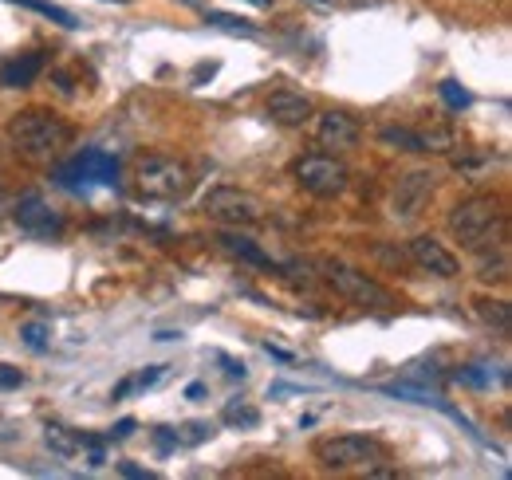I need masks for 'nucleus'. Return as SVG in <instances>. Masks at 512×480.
Masks as SVG:
<instances>
[{"label": "nucleus", "instance_id": "obj_1", "mask_svg": "<svg viewBox=\"0 0 512 480\" xmlns=\"http://www.w3.org/2000/svg\"><path fill=\"white\" fill-rule=\"evenodd\" d=\"M8 138H12V146H16L24 158H32V162H52L64 146H71V126H67L64 119H56L52 111L32 107V111H20L16 119L8 122Z\"/></svg>", "mask_w": 512, "mask_h": 480}, {"label": "nucleus", "instance_id": "obj_2", "mask_svg": "<svg viewBox=\"0 0 512 480\" xmlns=\"http://www.w3.org/2000/svg\"><path fill=\"white\" fill-rule=\"evenodd\" d=\"M316 457H320L323 469L331 473H371V477H386V461H390V449L375 437H363V433H343V437H327L316 445Z\"/></svg>", "mask_w": 512, "mask_h": 480}, {"label": "nucleus", "instance_id": "obj_3", "mask_svg": "<svg viewBox=\"0 0 512 480\" xmlns=\"http://www.w3.org/2000/svg\"><path fill=\"white\" fill-rule=\"evenodd\" d=\"M449 233H453V240H461L465 248H473V252L485 248V244L505 240V209H501V201L493 193L465 197L449 213Z\"/></svg>", "mask_w": 512, "mask_h": 480}, {"label": "nucleus", "instance_id": "obj_4", "mask_svg": "<svg viewBox=\"0 0 512 480\" xmlns=\"http://www.w3.org/2000/svg\"><path fill=\"white\" fill-rule=\"evenodd\" d=\"M134 189L146 201H182L193 189V170L178 158H142L134 166Z\"/></svg>", "mask_w": 512, "mask_h": 480}, {"label": "nucleus", "instance_id": "obj_5", "mask_svg": "<svg viewBox=\"0 0 512 480\" xmlns=\"http://www.w3.org/2000/svg\"><path fill=\"white\" fill-rule=\"evenodd\" d=\"M115 181H119V162L99 146L79 150L71 162H64L56 170V185H64L67 193H75V197L91 193L95 185H115Z\"/></svg>", "mask_w": 512, "mask_h": 480}, {"label": "nucleus", "instance_id": "obj_6", "mask_svg": "<svg viewBox=\"0 0 512 480\" xmlns=\"http://www.w3.org/2000/svg\"><path fill=\"white\" fill-rule=\"evenodd\" d=\"M205 217L217 221V225H229V229H249L264 221V201L256 193L245 189H233V185H221V189H209L205 197Z\"/></svg>", "mask_w": 512, "mask_h": 480}, {"label": "nucleus", "instance_id": "obj_7", "mask_svg": "<svg viewBox=\"0 0 512 480\" xmlns=\"http://www.w3.org/2000/svg\"><path fill=\"white\" fill-rule=\"evenodd\" d=\"M323 276H327V284H331L343 300L359 303V307H375V311L394 307V296L386 292L379 280H371V276L359 272V268H347V264H323Z\"/></svg>", "mask_w": 512, "mask_h": 480}, {"label": "nucleus", "instance_id": "obj_8", "mask_svg": "<svg viewBox=\"0 0 512 480\" xmlns=\"http://www.w3.org/2000/svg\"><path fill=\"white\" fill-rule=\"evenodd\" d=\"M292 174H296V185L312 197H339L347 189V178H351L347 166L331 154H304Z\"/></svg>", "mask_w": 512, "mask_h": 480}, {"label": "nucleus", "instance_id": "obj_9", "mask_svg": "<svg viewBox=\"0 0 512 480\" xmlns=\"http://www.w3.org/2000/svg\"><path fill=\"white\" fill-rule=\"evenodd\" d=\"M16 225L28 233V237H40V240H56L64 233V213L60 209H52V201L44 197V193H24L20 201H16Z\"/></svg>", "mask_w": 512, "mask_h": 480}, {"label": "nucleus", "instance_id": "obj_10", "mask_svg": "<svg viewBox=\"0 0 512 480\" xmlns=\"http://www.w3.org/2000/svg\"><path fill=\"white\" fill-rule=\"evenodd\" d=\"M434 170H410V174H402L398 185H394V197H390V209H394V217L398 221H414L426 205H430V197H434Z\"/></svg>", "mask_w": 512, "mask_h": 480}, {"label": "nucleus", "instance_id": "obj_11", "mask_svg": "<svg viewBox=\"0 0 512 480\" xmlns=\"http://www.w3.org/2000/svg\"><path fill=\"white\" fill-rule=\"evenodd\" d=\"M410 256H414V264H418L422 272L442 276V280H453V276L461 272V260H457L438 237H430V233H422V237L410 240Z\"/></svg>", "mask_w": 512, "mask_h": 480}, {"label": "nucleus", "instance_id": "obj_12", "mask_svg": "<svg viewBox=\"0 0 512 480\" xmlns=\"http://www.w3.org/2000/svg\"><path fill=\"white\" fill-rule=\"evenodd\" d=\"M316 138H320V146H327V150H355L359 138H363V130H359V122L351 119V115L327 111V115H320Z\"/></svg>", "mask_w": 512, "mask_h": 480}, {"label": "nucleus", "instance_id": "obj_13", "mask_svg": "<svg viewBox=\"0 0 512 480\" xmlns=\"http://www.w3.org/2000/svg\"><path fill=\"white\" fill-rule=\"evenodd\" d=\"M312 99L300 95V91H272L268 95V119L280 122V126H304L312 119Z\"/></svg>", "mask_w": 512, "mask_h": 480}, {"label": "nucleus", "instance_id": "obj_14", "mask_svg": "<svg viewBox=\"0 0 512 480\" xmlns=\"http://www.w3.org/2000/svg\"><path fill=\"white\" fill-rule=\"evenodd\" d=\"M44 63H48L44 52H24L16 60L0 63V87H32L36 75L44 71Z\"/></svg>", "mask_w": 512, "mask_h": 480}, {"label": "nucleus", "instance_id": "obj_15", "mask_svg": "<svg viewBox=\"0 0 512 480\" xmlns=\"http://www.w3.org/2000/svg\"><path fill=\"white\" fill-rule=\"evenodd\" d=\"M217 244L225 248V252H233L237 260H245V264H256V268H268V272H280V264L256 244L253 237H245V233H237V229H229V233H221Z\"/></svg>", "mask_w": 512, "mask_h": 480}, {"label": "nucleus", "instance_id": "obj_16", "mask_svg": "<svg viewBox=\"0 0 512 480\" xmlns=\"http://www.w3.org/2000/svg\"><path fill=\"white\" fill-rule=\"evenodd\" d=\"M477 276L485 284H505L509 280V244L505 240L477 248Z\"/></svg>", "mask_w": 512, "mask_h": 480}, {"label": "nucleus", "instance_id": "obj_17", "mask_svg": "<svg viewBox=\"0 0 512 480\" xmlns=\"http://www.w3.org/2000/svg\"><path fill=\"white\" fill-rule=\"evenodd\" d=\"M44 441H48V449H52L56 457H75V453H83V433L67 429L60 421H48V425H44Z\"/></svg>", "mask_w": 512, "mask_h": 480}, {"label": "nucleus", "instance_id": "obj_18", "mask_svg": "<svg viewBox=\"0 0 512 480\" xmlns=\"http://www.w3.org/2000/svg\"><path fill=\"white\" fill-rule=\"evenodd\" d=\"M379 138H383L386 146H394V150L426 154V142H422V134H418V130H406V126H383V130H379Z\"/></svg>", "mask_w": 512, "mask_h": 480}, {"label": "nucleus", "instance_id": "obj_19", "mask_svg": "<svg viewBox=\"0 0 512 480\" xmlns=\"http://www.w3.org/2000/svg\"><path fill=\"white\" fill-rule=\"evenodd\" d=\"M477 315H481L489 327H497L501 335L512 331V307L505 300H477Z\"/></svg>", "mask_w": 512, "mask_h": 480}, {"label": "nucleus", "instance_id": "obj_20", "mask_svg": "<svg viewBox=\"0 0 512 480\" xmlns=\"http://www.w3.org/2000/svg\"><path fill=\"white\" fill-rule=\"evenodd\" d=\"M162 370H166V366H150V370H138V374H130V378H123V382L111 390V398H115V402H123V398H130L134 390H146V386H154V382L162 378Z\"/></svg>", "mask_w": 512, "mask_h": 480}, {"label": "nucleus", "instance_id": "obj_21", "mask_svg": "<svg viewBox=\"0 0 512 480\" xmlns=\"http://www.w3.org/2000/svg\"><path fill=\"white\" fill-rule=\"evenodd\" d=\"M221 421H225V425H233V429H256V425H260V410L237 398V402H229V406H225Z\"/></svg>", "mask_w": 512, "mask_h": 480}, {"label": "nucleus", "instance_id": "obj_22", "mask_svg": "<svg viewBox=\"0 0 512 480\" xmlns=\"http://www.w3.org/2000/svg\"><path fill=\"white\" fill-rule=\"evenodd\" d=\"M12 4H24V8H32V12H40V16H48V20H56L60 28H79V20L60 8V4H52V0H12Z\"/></svg>", "mask_w": 512, "mask_h": 480}, {"label": "nucleus", "instance_id": "obj_23", "mask_svg": "<svg viewBox=\"0 0 512 480\" xmlns=\"http://www.w3.org/2000/svg\"><path fill=\"white\" fill-rule=\"evenodd\" d=\"M213 433H217V425H213V421H186V425H178V429H174L178 445H201V441H209Z\"/></svg>", "mask_w": 512, "mask_h": 480}, {"label": "nucleus", "instance_id": "obj_24", "mask_svg": "<svg viewBox=\"0 0 512 480\" xmlns=\"http://www.w3.org/2000/svg\"><path fill=\"white\" fill-rule=\"evenodd\" d=\"M20 339H24L28 351H48V343H52V327L40 323V319H36V323H24V327H20Z\"/></svg>", "mask_w": 512, "mask_h": 480}, {"label": "nucleus", "instance_id": "obj_25", "mask_svg": "<svg viewBox=\"0 0 512 480\" xmlns=\"http://www.w3.org/2000/svg\"><path fill=\"white\" fill-rule=\"evenodd\" d=\"M213 28H225V32H241V36H256L253 24H245V20H237V16H229V12H209L205 16Z\"/></svg>", "mask_w": 512, "mask_h": 480}, {"label": "nucleus", "instance_id": "obj_26", "mask_svg": "<svg viewBox=\"0 0 512 480\" xmlns=\"http://www.w3.org/2000/svg\"><path fill=\"white\" fill-rule=\"evenodd\" d=\"M442 99H446L453 111H461V107H469V91L461 87V83H453V79H446L442 83Z\"/></svg>", "mask_w": 512, "mask_h": 480}, {"label": "nucleus", "instance_id": "obj_27", "mask_svg": "<svg viewBox=\"0 0 512 480\" xmlns=\"http://www.w3.org/2000/svg\"><path fill=\"white\" fill-rule=\"evenodd\" d=\"M20 382H24L20 366H0V390H16Z\"/></svg>", "mask_w": 512, "mask_h": 480}, {"label": "nucleus", "instance_id": "obj_28", "mask_svg": "<svg viewBox=\"0 0 512 480\" xmlns=\"http://www.w3.org/2000/svg\"><path fill=\"white\" fill-rule=\"evenodd\" d=\"M134 429H138V421H134V418H123L119 425H115V429H111V441H127Z\"/></svg>", "mask_w": 512, "mask_h": 480}, {"label": "nucleus", "instance_id": "obj_29", "mask_svg": "<svg viewBox=\"0 0 512 480\" xmlns=\"http://www.w3.org/2000/svg\"><path fill=\"white\" fill-rule=\"evenodd\" d=\"M119 473H123V477H138V480H154V473H146V469H138V465H127V461H123V465H119Z\"/></svg>", "mask_w": 512, "mask_h": 480}, {"label": "nucleus", "instance_id": "obj_30", "mask_svg": "<svg viewBox=\"0 0 512 480\" xmlns=\"http://www.w3.org/2000/svg\"><path fill=\"white\" fill-rule=\"evenodd\" d=\"M264 351H268L272 359H280V362H296V355H292V351H284V347H272V343H264Z\"/></svg>", "mask_w": 512, "mask_h": 480}, {"label": "nucleus", "instance_id": "obj_31", "mask_svg": "<svg viewBox=\"0 0 512 480\" xmlns=\"http://www.w3.org/2000/svg\"><path fill=\"white\" fill-rule=\"evenodd\" d=\"M225 362V374L229 378H245V362H237V359H221Z\"/></svg>", "mask_w": 512, "mask_h": 480}, {"label": "nucleus", "instance_id": "obj_32", "mask_svg": "<svg viewBox=\"0 0 512 480\" xmlns=\"http://www.w3.org/2000/svg\"><path fill=\"white\" fill-rule=\"evenodd\" d=\"M186 398H190V402H201V398H205V382H190V386H186Z\"/></svg>", "mask_w": 512, "mask_h": 480}, {"label": "nucleus", "instance_id": "obj_33", "mask_svg": "<svg viewBox=\"0 0 512 480\" xmlns=\"http://www.w3.org/2000/svg\"><path fill=\"white\" fill-rule=\"evenodd\" d=\"M249 4H260V8H268V4H272V0H249Z\"/></svg>", "mask_w": 512, "mask_h": 480}, {"label": "nucleus", "instance_id": "obj_34", "mask_svg": "<svg viewBox=\"0 0 512 480\" xmlns=\"http://www.w3.org/2000/svg\"><path fill=\"white\" fill-rule=\"evenodd\" d=\"M316 4H327V0H316Z\"/></svg>", "mask_w": 512, "mask_h": 480}]
</instances>
